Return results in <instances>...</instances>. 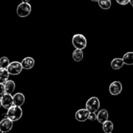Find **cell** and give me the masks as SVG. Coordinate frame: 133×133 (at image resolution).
<instances>
[{
	"label": "cell",
	"instance_id": "25",
	"mask_svg": "<svg viewBox=\"0 0 133 133\" xmlns=\"http://www.w3.org/2000/svg\"><path fill=\"white\" fill-rule=\"evenodd\" d=\"M130 4L132 7H133V0H130Z\"/></svg>",
	"mask_w": 133,
	"mask_h": 133
},
{
	"label": "cell",
	"instance_id": "8",
	"mask_svg": "<svg viewBox=\"0 0 133 133\" xmlns=\"http://www.w3.org/2000/svg\"><path fill=\"white\" fill-rule=\"evenodd\" d=\"M13 126V121L10 119L5 117L0 122V130L3 132H8Z\"/></svg>",
	"mask_w": 133,
	"mask_h": 133
},
{
	"label": "cell",
	"instance_id": "21",
	"mask_svg": "<svg viewBox=\"0 0 133 133\" xmlns=\"http://www.w3.org/2000/svg\"><path fill=\"white\" fill-rule=\"evenodd\" d=\"M88 119L90 120V121L97 120V115H96V112H90L89 115V117H88Z\"/></svg>",
	"mask_w": 133,
	"mask_h": 133
},
{
	"label": "cell",
	"instance_id": "11",
	"mask_svg": "<svg viewBox=\"0 0 133 133\" xmlns=\"http://www.w3.org/2000/svg\"><path fill=\"white\" fill-rule=\"evenodd\" d=\"M13 100H14V105L22 106L25 102V96L22 93H16L13 95Z\"/></svg>",
	"mask_w": 133,
	"mask_h": 133
},
{
	"label": "cell",
	"instance_id": "26",
	"mask_svg": "<svg viewBox=\"0 0 133 133\" xmlns=\"http://www.w3.org/2000/svg\"><path fill=\"white\" fill-rule=\"evenodd\" d=\"M92 1H94V2H98L99 0H91Z\"/></svg>",
	"mask_w": 133,
	"mask_h": 133
},
{
	"label": "cell",
	"instance_id": "28",
	"mask_svg": "<svg viewBox=\"0 0 133 133\" xmlns=\"http://www.w3.org/2000/svg\"><path fill=\"white\" fill-rule=\"evenodd\" d=\"M110 1H111V0H110Z\"/></svg>",
	"mask_w": 133,
	"mask_h": 133
},
{
	"label": "cell",
	"instance_id": "18",
	"mask_svg": "<svg viewBox=\"0 0 133 133\" xmlns=\"http://www.w3.org/2000/svg\"><path fill=\"white\" fill-rule=\"evenodd\" d=\"M9 72L6 69H0V82L1 83H5L8 81L9 77Z\"/></svg>",
	"mask_w": 133,
	"mask_h": 133
},
{
	"label": "cell",
	"instance_id": "16",
	"mask_svg": "<svg viewBox=\"0 0 133 133\" xmlns=\"http://www.w3.org/2000/svg\"><path fill=\"white\" fill-rule=\"evenodd\" d=\"M123 62L127 65H133V52H127L123 55L122 57Z\"/></svg>",
	"mask_w": 133,
	"mask_h": 133
},
{
	"label": "cell",
	"instance_id": "23",
	"mask_svg": "<svg viewBox=\"0 0 133 133\" xmlns=\"http://www.w3.org/2000/svg\"><path fill=\"white\" fill-rule=\"evenodd\" d=\"M6 93V91H5V84L4 83H1V96H2L3 95H4Z\"/></svg>",
	"mask_w": 133,
	"mask_h": 133
},
{
	"label": "cell",
	"instance_id": "12",
	"mask_svg": "<svg viewBox=\"0 0 133 133\" xmlns=\"http://www.w3.org/2000/svg\"><path fill=\"white\" fill-rule=\"evenodd\" d=\"M109 119V113L106 109H102L99 111L97 114V120L100 123H103Z\"/></svg>",
	"mask_w": 133,
	"mask_h": 133
},
{
	"label": "cell",
	"instance_id": "20",
	"mask_svg": "<svg viewBox=\"0 0 133 133\" xmlns=\"http://www.w3.org/2000/svg\"><path fill=\"white\" fill-rule=\"evenodd\" d=\"M10 63L9 62V59L6 57L4 56L2 57L0 59V66H1V69H7L8 66H9V64Z\"/></svg>",
	"mask_w": 133,
	"mask_h": 133
},
{
	"label": "cell",
	"instance_id": "4",
	"mask_svg": "<svg viewBox=\"0 0 133 133\" xmlns=\"http://www.w3.org/2000/svg\"><path fill=\"white\" fill-rule=\"evenodd\" d=\"M100 108V101L96 96L90 98L86 103V108L90 112H97Z\"/></svg>",
	"mask_w": 133,
	"mask_h": 133
},
{
	"label": "cell",
	"instance_id": "24",
	"mask_svg": "<svg viewBox=\"0 0 133 133\" xmlns=\"http://www.w3.org/2000/svg\"><path fill=\"white\" fill-rule=\"evenodd\" d=\"M21 1L23 3H29L30 1V0H21Z\"/></svg>",
	"mask_w": 133,
	"mask_h": 133
},
{
	"label": "cell",
	"instance_id": "9",
	"mask_svg": "<svg viewBox=\"0 0 133 133\" xmlns=\"http://www.w3.org/2000/svg\"><path fill=\"white\" fill-rule=\"evenodd\" d=\"M90 112L87 109V108H82L79 110L75 113V119L78 121L80 122H84L88 119L89 115Z\"/></svg>",
	"mask_w": 133,
	"mask_h": 133
},
{
	"label": "cell",
	"instance_id": "7",
	"mask_svg": "<svg viewBox=\"0 0 133 133\" xmlns=\"http://www.w3.org/2000/svg\"><path fill=\"white\" fill-rule=\"evenodd\" d=\"M122 91V84L119 81H114L109 86V92L112 95H118Z\"/></svg>",
	"mask_w": 133,
	"mask_h": 133
},
{
	"label": "cell",
	"instance_id": "19",
	"mask_svg": "<svg viewBox=\"0 0 133 133\" xmlns=\"http://www.w3.org/2000/svg\"><path fill=\"white\" fill-rule=\"evenodd\" d=\"M98 5L104 10H108L111 7L112 3L110 0H99Z\"/></svg>",
	"mask_w": 133,
	"mask_h": 133
},
{
	"label": "cell",
	"instance_id": "1",
	"mask_svg": "<svg viewBox=\"0 0 133 133\" xmlns=\"http://www.w3.org/2000/svg\"><path fill=\"white\" fill-rule=\"evenodd\" d=\"M22 115H23V111L21 108V106L13 105L9 109H8L5 116L14 122V121H16L20 119L21 117H22Z\"/></svg>",
	"mask_w": 133,
	"mask_h": 133
},
{
	"label": "cell",
	"instance_id": "17",
	"mask_svg": "<svg viewBox=\"0 0 133 133\" xmlns=\"http://www.w3.org/2000/svg\"><path fill=\"white\" fill-rule=\"evenodd\" d=\"M113 129H114V125L110 120H107L103 123V130L105 133H112Z\"/></svg>",
	"mask_w": 133,
	"mask_h": 133
},
{
	"label": "cell",
	"instance_id": "14",
	"mask_svg": "<svg viewBox=\"0 0 133 133\" xmlns=\"http://www.w3.org/2000/svg\"><path fill=\"white\" fill-rule=\"evenodd\" d=\"M5 91H6V93L12 94L15 90L16 84L15 82L13 80H8L5 82Z\"/></svg>",
	"mask_w": 133,
	"mask_h": 133
},
{
	"label": "cell",
	"instance_id": "13",
	"mask_svg": "<svg viewBox=\"0 0 133 133\" xmlns=\"http://www.w3.org/2000/svg\"><path fill=\"white\" fill-rule=\"evenodd\" d=\"M124 64L122 58H114L111 61V66L114 70L120 69Z\"/></svg>",
	"mask_w": 133,
	"mask_h": 133
},
{
	"label": "cell",
	"instance_id": "5",
	"mask_svg": "<svg viewBox=\"0 0 133 133\" xmlns=\"http://www.w3.org/2000/svg\"><path fill=\"white\" fill-rule=\"evenodd\" d=\"M22 69H23V66H22V63L17 61L10 63L7 68L9 74L11 75H18L20 74L21 72L22 71Z\"/></svg>",
	"mask_w": 133,
	"mask_h": 133
},
{
	"label": "cell",
	"instance_id": "10",
	"mask_svg": "<svg viewBox=\"0 0 133 133\" xmlns=\"http://www.w3.org/2000/svg\"><path fill=\"white\" fill-rule=\"evenodd\" d=\"M23 69L29 70L32 69L35 65V59L31 57H26L21 62Z\"/></svg>",
	"mask_w": 133,
	"mask_h": 133
},
{
	"label": "cell",
	"instance_id": "6",
	"mask_svg": "<svg viewBox=\"0 0 133 133\" xmlns=\"http://www.w3.org/2000/svg\"><path fill=\"white\" fill-rule=\"evenodd\" d=\"M1 104L5 109H9L14 105L13 96H12L11 94L5 93L1 96Z\"/></svg>",
	"mask_w": 133,
	"mask_h": 133
},
{
	"label": "cell",
	"instance_id": "15",
	"mask_svg": "<svg viewBox=\"0 0 133 133\" xmlns=\"http://www.w3.org/2000/svg\"><path fill=\"white\" fill-rule=\"evenodd\" d=\"M84 57L83 51L80 49H75L72 53V58L76 62L82 61Z\"/></svg>",
	"mask_w": 133,
	"mask_h": 133
},
{
	"label": "cell",
	"instance_id": "27",
	"mask_svg": "<svg viewBox=\"0 0 133 133\" xmlns=\"http://www.w3.org/2000/svg\"><path fill=\"white\" fill-rule=\"evenodd\" d=\"M1 133H4V132H1Z\"/></svg>",
	"mask_w": 133,
	"mask_h": 133
},
{
	"label": "cell",
	"instance_id": "3",
	"mask_svg": "<svg viewBox=\"0 0 133 133\" xmlns=\"http://www.w3.org/2000/svg\"><path fill=\"white\" fill-rule=\"evenodd\" d=\"M32 8L31 5L29 3H23L22 2L20 4H19L17 7V14L19 17L24 18L27 17L31 14Z\"/></svg>",
	"mask_w": 133,
	"mask_h": 133
},
{
	"label": "cell",
	"instance_id": "2",
	"mask_svg": "<svg viewBox=\"0 0 133 133\" xmlns=\"http://www.w3.org/2000/svg\"><path fill=\"white\" fill-rule=\"evenodd\" d=\"M72 44L75 49H80L83 50L87 47V39L82 34H75L72 38Z\"/></svg>",
	"mask_w": 133,
	"mask_h": 133
},
{
	"label": "cell",
	"instance_id": "22",
	"mask_svg": "<svg viewBox=\"0 0 133 133\" xmlns=\"http://www.w3.org/2000/svg\"><path fill=\"white\" fill-rule=\"evenodd\" d=\"M116 1L121 5H126L130 3V0H116Z\"/></svg>",
	"mask_w": 133,
	"mask_h": 133
}]
</instances>
